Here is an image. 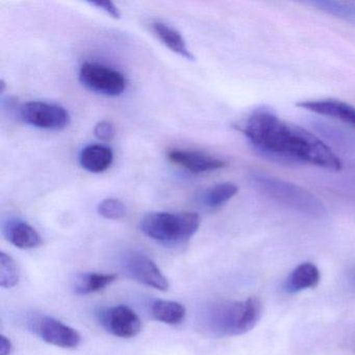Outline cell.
<instances>
[{"label":"cell","instance_id":"cell-7","mask_svg":"<svg viewBox=\"0 0 355 355\" xmlns=\"http://www.w3.org/2000/svg\"><path fill=\"white\" fill-rule=\"evenodd\" d=\"M101 325L112 336L135 338L142 330V322L134 309L126 305L105 307L97 313Z\"/></svg>","mask_w":355,"mask_h":355},{"label":"cell","instance_id":"cell-4","mask_svg":"<svg viewBox=\"0 0 355 355\" xmlns=\"http://www.w3.org/2000/svg\"><path fill=\"white\" fill-rule=\"evenodd\" d=\"M251 178L259 193L288 209L311 217H323L326 214L321 200L302 187L268 174L254 173Z\"/></svg>","mask_w":355,"mask_h":355},{"label":"cell","instance_id":"cell-11","mask_svg":"<svg viewBox=\"0 0 355 355\" xmlns=\"http://www.w3.org/2000/svg\"><path fill=\"white\" fill-rule=\"evenodd\" d=\"M297 107L318 115L326 116L355 128V107L338 99H318L297 103Z\"/></svg>","mask_w":355,"mask_h":355},{"label":"cell","instance_id":"cell-24","mask_svg":"<svg viewBox=\"0 0 355 355\" xmlns=\"http://www.w3.org/2000/svg\"><path fill=\"white\" fill-rule=\"evenodd\" d=\"M351 284H352L353 288H355V271L353 272L352 275L350 277Z\"/></svg>","mask_w":355,"mask_h":355},{"label":"cell","instance_id":"cell-10","mask_svg":"<svg viewBox=\"0 0 355 355\" xmlns=\"http://www.w3.org/2000/svg\"><path fill=\"white\" fill-rule=\"evenodd\" d=\"M168 159L174 165L184 168L194 174L207 173L223 169L226 162L202 151L172 149L168 151Z\"/></svg>","mask_w":355,"mask_h":355},{"label":"cell","instance_id":"cell-18","mask_svg":"<svg viewBox=\"0 0 355 355\" xmlns=\"http://www.w3.org/2000/svg\"><path fill=\"white\" fill-rule=\"evenodd\" d=\"M238 192V187L232 182L215 184L201 195V203L207 209H218L234 198Z\"/></svg>","mask_w":355,"mask_h":355},{"label":"cell","instance_id":"cell-9","mask_svg":"<svg viewBox=\"0 0 355 355\" xmlns=\"http://www.w3.org/2000/svg\"><path fill=\"white\" fill-rule=\"evenodd\" d=\"M35 330L47 344L61 348H76L82 342V336L78 330L53 317L40 318L36 322Z\"/></svg>","mask_w":355,"mask_h":355},{"label":"cell","instance_id":"cell-23","mask_svg":"<svg viewBox=\"0 0 355 355\" xmlns=\"http://www.w3.org/2000/svg\"><path fill=\"white\" fill-rule=\"evenodd\" d=\"M13 345L11 340L6 336H0V355H11Z\"/></svg>","mask_w":355,"mask_h":355},{"label":"cell","instance_id":"cell-22","mask_svg":"<svg viewBox=\"0 0 355 355\" xmlns=\"http://www.w3.org/2000/svg\"><path fill=\"white\" fill-rule=\"evenodd\" d=\"M90 5L101 10V11L105 12L107 15L115 18V19H120L121 18V13H120L119 9L112 1H94V3H90Z\"/></svg>","mask_w":355,"mask_h":355},{"label":"cell","instance_id":"cell-14","mask_svg":"<svg viewBox=\"0 0 355 355\" xmlns=\"http://www.w3.org/2000/svg\"><path fill=\"white\" fill-rule=\"evenodd\" d=\"M151 30L155 36L170 51L184 59L194 61V55L189 49L188 44L182 35L176 28L162 21H155L151 24Z\"/></svg>","mask_w":355,"mask_h":355},{"label":"cell","instance_id":"cell-6","mask_svg":"<svg viewBox=\"0 0 355 355\" xmlns=\"http://www.w3.org/2000/svg\"><path fill=\"white\" fill-rule=\"evenodd\" d=\"M18 118L33 128L45 130H65L70 123V115L65 107L44 101H28L17 110Z\"/></svg>","mask_w":355,"mask_h":355},{"label":"cell","instance_id":"cell-20","mask_svg":"<svg viewBox=\"0 0 355 355\" xmlns=\"http://www.w3.org/2000/svg\"><path fill=\"white\" fill-rule=\"evenodd\" d=\"M97 211L105 219L119 220L126 215V207L119 199L105 198L99 202Z\"/></svg>","mask_w":355,"mask_h":355},{"label":"cell","instance_id":"cell-13","mask_svg":"<svg viewBox=\"0 0 355 355\" xmlns=\"http://www.w3.org/2000/svg\"><path fill=\"white\" fill-rule=\"evenodd\" d=\"M113 161V151L105 145H88L80 151V166L91 173H103L107 171L111 167Z\"/></svg>","mask_w":355,"mask_h":355},{"label":"cell","instance_id":"cell-12","mask_svg":"<svg viewBox=\"0 0 355 355\" xmlns=\"http://www.w3.org/2000/svg\"><path fill=\"white\" fill-rule=\"evenodd\" d=\"M3 234L17 248L33 249L42 244V238L39 232L31 224L21 219L8 220L3 224Z\"/></svg>","mask_w":355,"mask_h":355},{"label":"cell","instance_id":"cell-15","mask_svg":"<svg viewBox=\"0 0 355 355\" xmlns=\"http://www.w3.org/2000/svg\"><path fill=\"white\" fill-rule=\"evenodd\" d=\"M321 275L317 266L311 263H303L293 270L286 279V292L298 293L307 288H313L319 284Z\"/></svg>","mask_w":355,"mask_h":355},{"label":"cell","instance_id":"cell-16","mask_svg":"<svg viewBox=\"0 0 355 355\" xmlns=\"http://www.w3.org/2000/svg\"><path fill=\"white\" fill-rule=\"evenodd\" d=\"M151 317L168 325H178L186 319V307L176 301L157 300L151 304Z\"/></svg>","mask_w":355,"mask_h":355},{"label":"cell","instance_id":"cell-2","mask_svg":"<svg viewBox=\"0 0 355 355\" xmlns=\"http://www.w3.org/2000/svg\"><path fill=\"white\" fill-rule=\"evenodd\" d=\"M263 313V303L257 297L244 301H225L209 305L202 313L201 323L217 336H241L255 327Z\"/></svg>","mask_w":355,"mask_h":355},{"label":"cell","instance_id":"cell-3","mask_svg":"<svg viewBox=\"0 0 355 355\" xmlns=\"http://www.w3.org/2000/svg\"><path fill=\"white\" fill-rule=\"evenodd\" d=\"M199 227L200 217L196 213L155 211L145 215L140 223L145 236L165 246L184 244Z\"/></svg>","mask_w":355,"mask_h":355},{"label":"cell","instance_id":"cell-5","mask_svg":"<svg viewBox=\"0 0 355 355\" xmlns=\"http://www.w3.org/2000/svg\"><path fill=\"white\" fill-rule=\"evenodd\" d=\"M78 80L91 92L109 97L123 94L128 82L125 76L113 68L98 63L83 64L78 72Z\"/></svg>","mask_w":355,"mask_h":355},{"label":"cell","instance_id":"cell-19","mask_svg":"<svg viewBox=\"0 0 355 355\" xmlns=\"http://www.w3.org/2000/svg\"><path fill=\"white\" fill-rule=\"evenodd\" d=\"M20 274L15 261L5 252H0V286L12 288L19 282Z\"/></svg>","mask_w":355,"mask_h":355},{"label":"cell","instance_id":"cell-21","mask_svg":"<svg viewBox=\"0 0 355 355\" xmlns=\"http://www.w3.org/2000/svg\"><path fill=\"white\" fill-rule=\"evenodd\" d=\"M115 134V126L110 121L103 120V121L98 122V123L95 125L94 136L96 137L98 140L109 142V141L113 140Z\"/></svg>","mask_w":355,"mask_h":355},{"label":"cell","instance_id":"cell-8","mask_svg":"<svg viewBox=\"0 0 355 355\" xmlns=\"http://www.w3.org/2000/svg\"><path fill=\"white\" fill-rule=\"evenodd\" d=\"M124 270L132 279L155 290L166 292L170 284L167 277L162 273L153 259L141 252L126 255L123 261Z\"/></svg>","mask_w":355,"mask_h":355},{"label":"cell","instance_id":"cell-1","mask_svg":"<svg viewBox=\"0 0 355 355\" xmlns=\"http://www.w3.org/2000/svg\"><path fill=\"white\" fill-rule=\"evenodd\" d=\"M253 150L282 165H311L340 171V157L321 139L269 109H257L238 125Z\"/></svg>","mask_w":355,"mask_h":355},{"label":"cell","instance_id":"cell-25","mask_svg":"<svg viewBox=\"0 0 355 355\" xmlns=\"http://www.w3.org/2000/svg\"><path fill=\"white\" fill-rule=\"evenodd\" d=\"M352 6L353 18H355V3H351Z\"/></svg>","mask_w":355,"mask_h":355},{"label":"cell","instance_id":"cell-17","mask_svg":"<svg viewBox=\"0 0 355 355\" xmlns=\"http://www.w3.org/2000/svg\"><path fill=\"white\" fill-rule=\"evenodd\" d=\"M117 279V275L112 273H80L74 279L73 288L76 294L88 295L101 292Z\"/></svg>","mask_w":355,"mask_h":355}]
</instances>
